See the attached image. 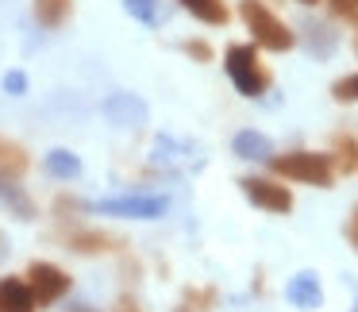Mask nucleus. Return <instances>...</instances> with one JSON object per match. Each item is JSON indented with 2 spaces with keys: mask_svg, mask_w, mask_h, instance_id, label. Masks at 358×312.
Returning <instances> with one entry per match:
<instances>
[{
  "mask_svg": "<svg viewBox=\"0 0 358 312\" xmlns=\"http://www.w3.org/2000/svg\"><path fill=\"white\" fill-rule=\"evenodd\" d=\"M224 66H227V78L235 81V89H239L243 97H262L266 89H270V73H266L262 62H258V50L247 47V43L227 47Z\"/></svg>",
  "mask_w": 358,
  "mask_h": 312,
  "instance_id": "1",
  "label": "nucleus"
},
{
  "mask_svg": "<svg viewBox=\"0 0 358 312\" xmlns=\"http://www.w3.org/2000/svg\"><path fill=\"white\" fill-rule=\"evenodd\" d=\"M239 16H243V24L250 27V35H255L258 47H266V50H289L296 43L293 31H289V27L281 24L270 8H266L262 0H243Z\"/></svg>",
  "mask_w": 358,
  "mask_h": 312,
  "instance_id": "2",
  "label": "nucleus"
},
{
  "mask_svg": "<svg viewBox=\"0 0 358 312\" xmlns=\"http://www.w3.org/2000/svg\"><path fill=\"white\" fill-rule=\"evenodd\" d=\"M270 166H273V173L293 178V181H304V185H331V162H327V155L293 150V155L270 158Z\"/></svg>",
  "mask_w": 358,
  "mask_h": 312,
  "instance_id": "3",
  "label": "nucleus"
},
{
  "mask_svg": "<svg viewBox=\"0 0 358 312\" xmlns=\"http://www.w3.org/2000/svg\"><path fill=\"white\" fill-rule=\"evenodd\" d=\"M27 289H31L35 304H55L58 297L70 293V278H66V270H58L50 262H35L27 270Z\"/></svg>",
  "mask_w": 358,
  "mask_h": 312,
  "instance_id": "4",
  "label": "nucleus"
},
{
  "mask_svg": "<svg viewBox=\"0 0 358 312\" xmlns=\"http://www.w3.org/2000/svg\"><path fill=\"white\" fill-rule=\"evenodd\" d=\"M170 208L166 197H112V201H96L93 212H108V216H131V220H155Z\"/></svg>",
  "mask_w": 358,
  "mask_h": 312,
  "instance_id": "5",
  "label": "nucleus"
},
{
  "mask_svg": "<svg viewBox=\"0 0 358 312\" xmlns=\"http://www.w3.org/2000/svg\"><path fill=\"white\" fill-rule=\"evenodd\" d=\"M150 158L158 166H170V170H196L201 166V147L196 143H178L173 135H158Z\"/></svg>",
  "mask_w": 358,
  "mask_h": 312,
  "instance_id": "6",
  "label": "nucleus"
},
{
  "mask_svg": "<svg viewBox=\"0 0 358 312\" xmlns=\"http://www.w3.org/2000/svg\"><path fill=\"white\" fill-rule=\"evenodd\" d=\"M239 185H243V193L250 197V204H258V208H266V212H289L293 208V193H289L285 185H273V181H266V178H243Z\"/></svg>",
  "mask_w": 358,
  "mask_h": 312,
  "instance_id": "7",
  "label": "nucleus"
},
{
  "mask_svg": "<svg viewBox=\"0 0 358 312\" xmlns=\"http://www.w3.org/2000/svg\"><path fill=\"white\" fill-rule=\"evenodd\" d=\"M104 116L116 127H143L147 124V104L135 93H112L108 101H104Z\"/></svg>",
  "mask_w": 358,
  "mask_h": 312,
  "instance_id": "8",
  "label": "nucleus"
},
{
  "mask_svg": "<svg viewBox=\"0 0 358 312\" xmlns=\"http://www.w3.org/2000/svg\"><path fill=\"white\" fill-rule=\"evenodd\" d=\"M285 297L296 304V309H320V304H324V293H320L316 274H296V278L285 285Z\"/></svg>",
  "mask_w": 358,
  "mask_h": 312,
  "instance_id": "9",
  "label": "nucleus"
},
{
  "mask_svg": "<svg viewBox=\"0 0 358 312\" xmlns=\"http://www.w3.org/2000/svg\"><path fill=\"white\" fill-rule=\"evenodd\" d=\"M31 309H35V297L27 289V281L20 278L0 281V312H31Z\"/></svg>",
  "mask_w": 358,
  "mask_h": 312,
  "instance_id": "10",
  "label": "nucleus"
},
{
  "mask_svg": "<svg viewBox=\"0 0 358 312\" xmlns=\"http://www.w3.org/2000/svg\"><path fill=\"white\" fill-rule=\"evenodd\" d=\"M231 147H235V155H239V158H255V162H258V158H273V143L266 139L262 132H239Z\"/></svg>",
  "mask_w": 358,
  "mask_h": 312,
  "instance_id": "11",
  "label": "nucleus"
},
{
  "mask_svg": "<svg viewBox=\"0 0 358 312\" xmlns=\"http://www.w3.org/2000/svg\"><path fill=\"white\" fill-rule=\"evenodd\" d=\"M185 12H193L201 24H227V4L224 0H178Z\"/></svg>",
  "mask_w": 358,
  "mask_h": 312,
  "instance_id": "12",
  "label": "nucleus"
},
{
  "mask_svg": "<svg viewBox=\"0 0 358 312\" xmlns=\"http://www.w3.org/2000/svg\"><path fill=\"white\" fill-rule=\"evenodd\" d=\"M73 12V0H35V20L43 27H62Z\"/></svg>",
  "mask_w": 358,
  "mask_h": 312,
  "instance_id": "13",
  "label": "nucleus"
},
{
  "mask_svg": "<svg viewBox=\"0 0 358 312\" xmlns=\"http://www.w3.org/2000/svg\"><path fill=\"white\" fill-rule=\"evenodd\" d=\"M0 201L8 204V208L16 212L20 220H31V216H35V204H31V197H27V193H20V189L8 181V173H0Z\"/></svg>",
  "mask_w": 358,
  "mask_h": 312,
  "instance_id": "14",
  "label": "nucleus"
},
{
  "mask_svg": "<svg viewBox=\"0 0 358 312\" xmlns=\"http://www.w3.org/2000/svg\"><path fill=\"white\" fill-rule=\"evenodd\" d=\"M27 170V155L16 147V143L0 139V173H8V178H16V173Z\"/></svg>",
  "mask_w": 358,
  "mask_h": 312,
  "instance_id": "15",
  "label": "nucleus"
},
{
  "mask_svg": "<svg viewBox=\"0 0 358 312\" xmlns=\"http://www.w3.org/2000/svg\"><path fill=\"white\" fill-rule=\"evenodd\" d=\"M47 170L55 173V178L70 181V178H78V173H81V162L70 155V150H50V155H47Z\"/></svg>",
  "mask_w": 358,
  "mask_h": 312,
  "instance_id": "16",
  "label": "nucleus"
},
{
  "mask_svg": "<svg viewBox=\"0 0 358 312\" xmlns=\"http://www.w3.org/2000/svg\"><path fill=\"white\" fill-rule=\"evenodd\" d=\"M108 247H116V239H108V235H101V232L73 235V250H108Z\"/></svg>",
  "mask_w": 358,
  "mask_h": 312,
  "instance_id": "17",
  "label": "nucleus"
},
{
  "mask_svg": "<svg viewBox=\"0 0 358 312\" xmlns=\"http://www.w3.org/2000/svg\"><path fill=\"white\" fill-rule=\"evenodd\" d=\"M124 4H127V12H131L135 20H143V24H158V20H162V12H158L155 0H124Z\"/></svg>",
  "mask_w": 358,
  "mask_h": 312,
  "instance_id": "18",
  "label": "nucleus"
},
{
  "mask_svg": "<svg viewBox=\"0 0 358 312\" xmlns=\"http://www.w3.org/2000/svg\"><path fill=\"white\" fill-rule=\"evenodd\" d=\"M335 155H339V170L350 173L358 166V143L355 139H335Z\"/></svg>",
  "mask_w": 358,
  "mask_h": 312,
  "instance_id": "19",
  "label": "nucleus"
},
{
  "mask_svg": "<svg viewBox=\"0 0 358 312\" xmlns=\"http://www.w3.org/2000/svg\"><path fill=\"white\" fill-rule=\"evenodd\" d=\"M331 97H335V101H343V104L358 101V73H350V78L335 81V85H331Z\"/></svg>",
  "mask_w": 358,
  "mask_h": 312,
  "instance_id": "20",
  "label": "nucleus"
},
{
  "mask_svg": "<svg viewBox=\"0 0 358 312\" xmlns=\"http://www.w3.org/2000/svg\"><path fill=\"white\" fill-rule=\"evenodd\" d=\"M327 8H331V16L358 24V0H327Z\"/></svg>",
  "mask_w": 358,
  "mask_h": 312,
  "instance_id": "21",
  "label": "nucleus"
},
{
  "mask_svg": "<svg viewBox=\"0 0 358 312\" xmlns=\"http://www.w3.org/2000/svg\"><path fill=\"white\" fill-rule=\"evenodd\" d=\"M4 89H8V93H24V89H27V78H24L20 70H12L8 78H4Z\"/></svg>",
  "mask_w": 358,
  "mask_h": 312,
  "instance_id": "22",
  "label": "nucleus"
},
{
  "mask_svg": "<svg viewBox=\"0 0 358 312\" xmlns=\"http://www.w3.org/2000/svg\"><path fill=\"white\" fill-rule=\"evenodd\" d=\"M185 50H189V55H193V58H201V62H208V58H212V50L208 47H204V43H185Z\"/></svg>",
  "mask_w": 358,
  "mask_h": 312,
  "instance_id": "23",
  "label": "nucleus"
},
{
  "mask_svg": "<svg viewBox=\"0 0 358 312\" xmlns=\"http://www.w3.org/2000/svg\"><path fill=\"white\" fill-rule=\"evenodd\" d=\"M347 235H350V243L358 247V208H355V216H350V224H347Z\"/></svg>",
  "mask_w": 358,
  "mask_h": 312,
  "instance_id": "24",
  "label": "nucleus"
},
{
  "mask_svg": "<svg viewBox=\"0 0 358 312\" xmlns=\"http://www.w3.org/2000/svg\"><path fill=\"white\" fill-rule=\"evenodd\" d=\"M116 312H139V309H135V301H120Z\"/></svg>",
  "mask_w": 358,
  "mask_h": 312,
  "instance_id": "25",
  "label": "nucleus"
},
{
  "mask_svg": "<svg viewBox=\"0 0 358 312\" xmlns=\"http://www.w3.org/2000/svg\"><path fill=\"white\" fill-rule=\"evenodd\" d=\"M301 4H316V0H301Z\"/></svg>",
  "mask_w": 358,
  "mask_h": 312,
  "instance_id": "26",
  "label": "nucleus"
}]
</instances>
